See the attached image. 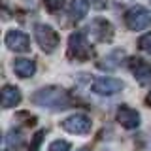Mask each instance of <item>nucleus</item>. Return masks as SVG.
Masks as SVG:
<instances>
[{
	"label": "nucleus",
	"instance_id": "9",
	"mask_svg": "<svg viewBox=\"0 0 151 151\" xmlns=\"http://www.w3.org/2000/svg\"><path fill=\"white\" fill-rule=\"evenodd\" d=\"M130 72L140 83L151 81V64L145 63V60H142V59H132L130 60Z\"/></svg>",
	"mask_w": 151,
	"mask_h": 151
},
{
	"label": "nucleus",
	"instance_id": "10",
	"mask_svg": "<svg viewBox=\"0 0 151 151\" xmlns=\"http://www.w3.org/2000/svg\"><path fill=\"white\" fill-rule=\"evenodd\" d=\"M0 98H2V108H15L21 102V91L13 85H6L0 93Z\"/></svg>",
	"mask_w": 151,
	"mask_h": 151
},
{
	"label": "nucleus",
	"instance_id": "6",
	"mask_svg": "<svg viewBox=\"0 0 151 151\" xmlns=\"http://www.w3.org/2000/svg\"><path fill=\"white\" fill-rule=\"evenodd\" d=\"M91 89H93V93L100 94V96H111V94L119 93L123 89V81L115 78H98L93 83Z\"/></svg>",
	"mask_w": 151,
	"mask_h": 151
},
{
	"label": "nucleus",
	"instance_id": "12",
	"mask_svg": "<svg viewBox=\"0 0 151 151\" xmlns=\"http://www.w3.org/2000/svg\"><path fill=\"white\" fill-rule=\"evenodd\" d=\"M13 70H15V74L19 78H30L36 72V64L28 59H17L13 63Z\"/></svg>",
	"mask_w": 151,
	"mask_h": 151
},
{
	"label": "nucleus",
	"instance_id": "14",
	"mask_svg": "<svg viewBox=\"0 0 151 151\" xmlns=\"http://www.w3.org/2000/svg\"><path fill=\"white\" fill-rule=\"evenodd\" d=\"M21 144H23L21 132L12 130V132L8 134V138H6V147H9V149H17V147H21Z\"/></svg>",
	"mask_w": 151,
	"mask_h": 151
},
{
	"label": "nucleus",
	"instance_id": "19",
	"mask_svg": "<svg viewBox=\"0 0 151 151\" xmlns=\"http://www.w3.org/2000/svg\"><path fill=\"white\" fill-rule=\"evenodd\" d=\"M79 151H87V149H79Z\"/></svg>",
	"mask_w": 151,
	"mask_h": 151
},
{
	"label": "nucleus",
	"instance_id": "20",
	"mask_svg": "<svg viewBox=\"0 0 151 151\" xmlns=\"http://www.w3.org/2000/svg\"><path fill=\"white\" fill-rule=\"evenodd\" d=\"M4 151H8V149H4Z\"/></svg>",
	"mask_w": 151,
	"mask_h": 151
},
{
	"label": "nucleus",
	"instance_id": "7",
	"mask_svg": "<svg viewBox=\"0 0 151 151\" xmlns=\"http://www.w3.org/2000/svg\"><path fill=\"white\" fill-rule=\"evenodd\" d=\"M6 45L9 47L12 51H17V53H25L28 51V47H30V40H28V36L25 32L21 30H9L6 34Z\"/></svg>",
	"mask_w": 151,
	"mask_h": 151
},
{
	"label": "nucleus",
	"instance_id": "8",
	"mask_svg": "<svg viewBox=\"0 0 151 151\" xmlns=\"http://www.w3.org/2000/svg\"><path fill=\"white\" fill-rule=\"evenodd\" d=\"M117 121L125 129H136L140 125V113L136 110H132V108H129V106H121L117 110Z\"/></svg>",
	"mask_w": 151,
	"mask_h": 151
},
{
	"label": "nucleus",
	"instance_id": "1",
	"mask_svg": "<svg viewBox=\"0 0 151 151\" xmlns=\"http://www.w3.org/2000/svg\"><path fill=\"white\" fill-rule=\"evenodd\" d=\"M32 102L38 106L49 108V110H63L70 106V96L59 87H45L32 94Z\"/></svg>",
	"mask_w": 151,
	"mask_h": 151
},
{
	"label": "nucleus",
	"instance_id": "16",
	"mask_svg": "<svg viewBox=\"0 0 151 151\" xmlns=\"http://www.w3.org/2000/svg\"><path fill=\"white\" fill-rule=\"evenodd\" d=\"M138 47L142 51H145L147 55H151V32H149V34H144L140 38V40H138Z\"/></svg>",
	"mask_w": 151,
	"mask_h": 151
},
{
	"label": "nucleus",
	"instance_id": "5",
	"mask_svg": "<svg viewBox=\"0 0 151 151\" xmlns=\"http://www.w3.org/2000/svg\"><path fill=\"white\" fill-rule=\"evenodd\" d=\"M63 129L70 134H87L91 130V119L87 115L76 113V115H70L63 121Z\"/></svg>",
	"mask_w": 151,
	"mask_h": 151
},
{
	"label": "nucleus",
	"instance_id": "17",
	"mask_svg": "<svg viewBox=\"0 0 151 151\" xmlns=\"http://www.w3.org/2000/svg\"><path fill=\"white\" fill-rule=\"evenodd\" d=\"M44 2H45V8L49 12H59L64 6V0H44Z\"/></svg>",
	"mask_w": 151,
	"mask_h": 151
},
{
	"label": "nucleus",
	"instance_id": "3",
	"mask_svg": "<svg viewBox=\"0 0 151 151\" xmlns=\"http://www.w3.org/2000/svg\"><path fill=\"white\" fill-rule=\"evenodd\" d=\"M68 49H70V57H74V59H78V60H87V59H91V55H93L91 44H89V40L81 32H74V34L70 36Z\"/></svg>",
	"mask_w": 151,
	"mask_h": 151
},
{
	"label": "nucleus",
	"instance_id": "15",
	"mask_svg": "<svg viewBox=\"0 0 151 151\" xmlns=\"http://www.w3.org/2000/svg\"><path fill=\"white\" fill-rule=\"evenodd\" d=\"M47 151H70V144L66 140H55L49 144V149Z\"/></svg>",
	"mask_w": 151,
	"mask_h": 151
},
{
	"label": "nucleus",
	"instance_id": "4",
	"mask_svg": "<svg viewBox=\"0 0 151 151\" xmlns=\"http://www.w3.org/2000/svg\"><path fill=\"white\" fill-rule=\"evenodd\" d=\"M34 36H36L38 45L44 51H47V53H51V51L57 49V45H59V34H57L49 25H36L34 27Z\"/></svg>",
	"mask_w": 151,
	"mask_h": 151
},
{
	"label": "nucleus",
	"instance_id": "13",
	"mask_svg": "<svg viewBox=\"0 0 151 151\" xmlns=\"http://www.w3.org/2000/svg\"><path fill=\"white\" fill-rule=\"evenodd\" d=\"M89 12V0H72L70 4V15H72L76 21L83 19Z\"/></svg>",
	"mask_w": 151,
	"mask_h": 151
},
{
	"label": "nucleus",
	"instance_id": "11",
	"mask_svg": "<svg viewBox=\"0 0 151 151\" xmlns=\"http://www.w3.org/2000/svg\"><path fill=\"white\" fill-rule=\"evenodd\" d=\"M91 30L94 32L96 40L100 42H106V40H111V25L106 21V19H96V21L91 25Z\"/></svg>",
	"mask_w": 151,
	"mask_h": 151
},
{
	"label": "nucleus",
	"instance_id": "2",
	"mask_svg": "<svg viewBox=\"0 0 151 151\" xmlns=\"http://www.w3.org/2000/svg\"><path fill=\"white\" fill-rule=\"evenodd\" d=\"M125 23L130 30H144L151 25V12L144 6H134L125 13Z\"/></svg>",
	"mask_w": 151,
	"mask_h": 151
},
{
	"label": "nucleus",
	"instance_id": "18",
	"mask_svg": "<svg viewBox=\"0 0 151 151\" xmlns=\"http://www.w3.org/2000/svg\"><path fill=\"white\" fill-rule=\"evenodd\" d=\"M147 102H149V104H151V93H149V96H147Z\"/></svg>",
	"mask_w": 151,
	"mask_h": 151
}]
</instances>
